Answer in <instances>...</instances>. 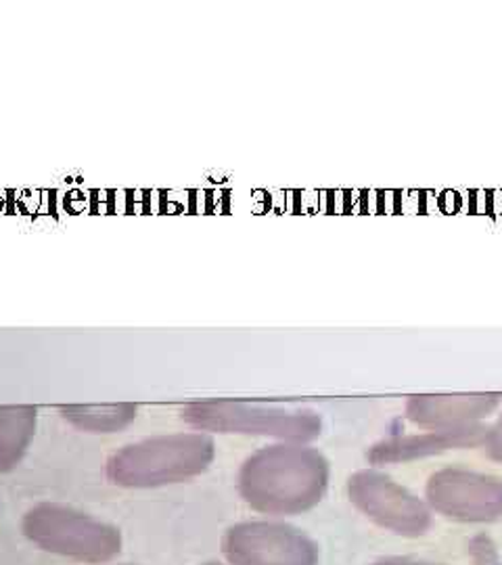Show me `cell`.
Listing matches in <instances>:
<instances>
[{
	"label": "cell",
	"mask_w": 502,
	"mask_h": 565,
	"mask_svg": "<svg viewBox=\"0 0 502 565\" xmlns=\"http://www.w3.org/2000/svg\"><path fill=\"white\" fill-rule=\"evenodd\" d=\"M348 497L366 520L396 536L419 539L431 527L429 505L382 471H356L348 480Z\"/></svg>",
	"instance_id": "obj_6"
},
{
	"label": "cell",
	"mask_w": 502,
	"mask_h": 565,
	"mask_svg": "<svg viewBox=\"0 0 502 565\" xmlns=\"http://www.w3.org/2000/svg\"><path fill=\"white\" fill-rule=\"evenodd\" d=\"M371 565H444L434 564V562H419V559H406V557H385L380 562H373Z\"/></svg>",
	"instance_id": "obj_14"
},
{
	"label": "cell",
	"mask_w": 502,
	"mask_h": 565,
	"mask_svg": "<svg viewBox=\"0 0 502 565\" xmlns=\"http://www.w3.org/2000/svg\"><path fill=\"white\" fill-rule=\"evenodd\" d=\"M329 486V463L310 446H266L239 471V494L254 511L270 518L300 515L319 505Z\"/></svg>",
	"instance_id": "obj_1"
},
{
	"label": "cell",
	"mask_w": 502,
	"mask_h": 565,
	"mask_svg": "<svg viewBox=\"0 0 502 565\" xmlns=\"http://www.w3.org/2000/svg\"><path fill=\"white\" fill-rule=\"evenodd\" d=\"M502 396L476 394V396H413L406 403V415L413 424L425 429H450L476 425L490 415Z\"/></svg>",
	"instance_id": "obj_9"
},
{
	"label": "cell",
	"mask_w": 502,
	"mask_h": 565,
	"mask_svg": "<svg viewBox=\"0 0 502 565\" xmlns=\"http://www.w3.org/2000/svg\"><path fill=\"white\" fill-rule=\"evenodd\" d=\"M216 457L207 434H170L124 446L107 461V480L120 488H161L201 476Z\"/></svg>",
	"instance_id": "obj_2"
},
{
	"label": "cell",
	"mask_w": 502,
	"mask_h": 565,
	"mask_svg": "<svg viewBox=\"0 0 502 565\" xmlns=\"http://www.w3.org/2000/svg\"><path fill=\"white\" fill-rule=\"evenodd\" d=\"M425 503L452 522L492 524L502 520V480L461 467L440 469L427 482Z\"/></svg>",
	"instance_id": "obj_7"
},
{
	"label": "cell",
	"mask_w": 502,
	"mask_h": 565,
	"mask_svg": "<svg viewBox=\"0 0 502 565\" xmlns=\"http://www.w3.org/2000/svg\"><path fill=\"white\" fill-rule=\"evenodd\" d=\"M467 553L473 565H502L499 546L494 545V541L488 534L473 536L467 545Z\"/></svg>",
	"instance_id": "obj_12"
},
{
	"label": "cell",
	"mask_w": 502,
	"mask_h": 565,
	"mask_svg": "<svg viewBox=\"0 0 502 565\" xmlns=\"http://www.w3.org/2000/svg\"><path fill=\"white\" fill-rule=\"evenodd\" d=\"M483 445H485L488 455H490L494 461H502V417L499 419V424L485 431Z\"/></svg>",
	"instance_id": "obj_13"
},
{
	"label": "cell",
	"mask_w": 502,
	"mask_h": 565,
	"mask_svg": "<svg viewBox=\"0 0 502 565\" xmlns=\"http://www.w3.org/2000/svg\"><path fill=\"white\" fill-rule=\"evenodd\" d=\"M231 565H321V548L303 530L277 520L231 525L222 536Z\"/></svg>",
	"instance_id": "obj_5"
},
{
	"label": "cell",
	"mask_w": 502,
	"mask_h": 565,
	"mask_svg": "<svg viewBox=\"0 0 502 565\" xmlns=\"http://www.w3.org/2000/svg\"><path fill=\"white\" fill-rule=\"evenodd\" d=\"M182 419L201 431L268 436L282 443L306 445L321 434V417L312 411H289L261 404L218 403L189 404Z\"/></svg>",
	"instance_id": "obj_4"
},
{
	"label": "cell",
	"mask_w": 502,
	"mask_h": 565,
	"mask_svg": "<svg viewBox=\"0 0 502 565\" xmlns=\"http://www.w3.org/2000/svg\"><path fill=\"white\" fill-rule=\"evenodd\" d=\"M201 565H222V564H218V562H207V564H201Z\"/></svg>",
	"instance_id": "obj_15"
},
{
	"label": "cell",
	"mask_w": 502,
	"mask_h": 565,
	"mask_svg": "<svg viewBox=\"0 0 502 565\" xmlns=\"http://www.w3.org/2000/svg\"><path fill=\"white\" fill-rule=\"evenodd\" d=\"M485 427L480 424L450 427V429H429L419 436L392 438L382 445L373 446L369 452V461L375 465L400 463L423 459L429 455H438L450 448L480 446L485 440Z\"/></svg>",
	"instance_id": "obj_8"
},
{
	"label": "cell",
	"mask_w": 502,
	"mask_h": 565,
	"mask_svg": "<svg viewBox=\"0 0 502 565\" xmlns=\"http://www.w3.org/2000/svg\"><path fill=\"white\" fill-rule=\"evenodd\" d=\"M114 565H135V564H114Z\"/></svg>",
	"instance_id": "obj_16"
},
{
	"label": "cell",
	"mask_w": 502,
	"mask_h": 565,
	"mask_svg": "<svg viewBox=\"0 0 502 565\" xmlns=\"http://www.w3.org/2000/svg\"><path fill=\"white\" fill-rule=\"evenodd\" d=\"M135 404H78V406H63L61 415L67 424L78 427L88 434H114L137 419Z\"/></svg>",
	"instance_id": "obj_11"
},
{
	"label": "cell",
	"mask_w": 502,
	"mask_h": 565,
	"mask_svg": "<svg viewBox=\"0 0 502 565\" xmlns=\"http://www.w3.org/2000/svg\"><path fill=\"white\" fill-rule=\"evenodd\" d=\"M23 536L46 553L81 564H109L121 551V532L81 509L39 503L21 520Z\"/></svg>",
	"instance_id": "obj_3"
},
{
	"label": "cell",
	"mask_w": 502,
	"mask_h": 565,
	"mask_svg": "<svg viewBox=\"0 0 502 565\" xmlns=\"http://www.w3.org/2000/svg\"><path fill=\"white\" fill-rule=\"evenodd\" d=\"M39 413L34 406L0 408V473L13 471L34 440Z\"/></svg>",
	"instance_id": "obj_10"
}]
</instances>
